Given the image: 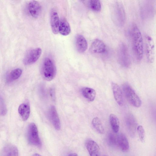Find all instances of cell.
I'll use <instances>...</instances> for the list:
<instances>
[{"instance_id":"obj_1","label":"cell","mask_w":156,"mask_h":156,"mask_svg":"<svg viewBox=\"0 0 156 156\" xmlns=\"http://www.w3.org/2000/svg\"><path fill=\"white\" fill-rule=\"evenodd\" d=\"M133 51L138 60H140L143 55V42L140 31L136 24L133 25L132 30Z\"/></svg>"},{"instance_id":"obj_2","label":"cell","mask_w":156,"mask_h":156,"mask_svg":"<svg viewBox=\"0 0 156 156\" xmlns=\"http://www.w3.org/2000/svg\"><path fill=\"white\" fill-rule=\"evenodd\" d=\"M56 69L54 62L49 58H44L42 66L41 73L43 78L50 81L55 76Z\"/></svg>"},{"instance_id":"obj_3","label":"cell","mask_w":156,"mask_h":156,"mask_svg":"<svg viewBox=\"0 0 156 156\" xmlns=\"http://www.w3.org/2000/svg\"><path fill=\"white\" fill-rule=\"evenodd\" d=\"M112 11V17L115 23L118 26L123 25L126 21V13L122 3L117 1L115 3Z\"/></svg>"},{"instance_id":"obj_4","label":"cell","mask_w":156,"mask_h":156,"mask_svg":"<svg viewBox=\"0 0 156 156\" xmlns=\"http://www.w3.org/2000/svg\"><path fill=\"white\" fill-rule=\"evenodd\" d=\"M123 90L128 100L133 106L140 107L141 105V101L133 89L128 84H124Z\"/></svg>"},{"instance_id":"obj_5","label":"cell","mask_w":156,"mask_h":156,"mask_svg":"<svg viewBox=\"0 0 156 156\" xmlns=\"http://www.w3.org/2000/svg\"><path fill=\"white\" fill-rule=\"evenodd\" d=\"M27 137L28 142L30 144L38 147L41 146V143L37 129L34 123H31L29 125L27 130Z\"/></svg>"},{"instance_id":"obj_6","label":"cell","mask_w":156,"mask_h":156,"mask_svg":"<svg viewBox=\"0 0 156 156\" xmlns=\"http://www.w3.org/2000/svg\"><path fill=\"white\" fill-rule=\"evenodd\" d=\"M117 55L119 63L122 66L125 67L129 66L130 59L127 47L125 44L121 43L119 45Z\"/></svg>"},{"instance_id":"obj_7","label":"cell","mask_w":156,"mask_h":156,"mask_svg":"<svg viewBox=\"0 0 156 156\" xmlns=\"http://www.w3.org/2000/svg\"><path fill=\"white\" fill-rule=\"evenodd\" d=\"M145 45L147 59L149 62L152 63L155 58V46L153 39L148 35L145 36Z\"/></svg>"},{"instance_id":"obj_8","label":"cell","mask_w":156,"mask_h":156,"mask_svg":"<svg viewBox=\"0 0 156 156\" xmlns=\"http://www.w3.org/2000/svg\"><path fill=\"white\" fill-rule=\"evenodd\" d=\"M42 50L39 48L32 49L29 50L26 55L23 62L25 65L32 64L36 62L40 57Z\"/></svg>"},{"instance_id":"obj_9","label":"cell","mask_w":156,"mask_h":156,"mask_svg":"<svg viewBox=\"0 0 156 156\" xmlns=\"http://www.w3.org/2000/svg\"><path fill=\"white\" fill-rule=\"evenodd\" d=\"M27 10L29 14L32 17L37 18L40 16L41 7L39 2L37 1H30L27 5Z\"/></svg>"},{"instance_id":"obj_10","label":"cell","mask_w":156,"mask_h":156,"mask_svg":"<svg viewBox=\"0 0 156 156\" xmlns=\"http://www.w3.org/2000/svg\"><path fill=\"white\" fill-rule=\"evenodd\" d=\"M106 47L104 43L98 39H95L92 43L90 50L93 53H103L106 51Z\"/></svg>"},{"instance_id":"obj_11","label":"cell","mask_w":156,"mask_h":156,"mask_svg":"<svg viewBox=\"0 0 156 156\" xmlns=\"http://www.w3.org/2000/svg\"><path fill=\"white\" fill-rule=\"evenodd\" d=\"M49 119L55 128L59 130L61 128L60 121L55 107L51 106L48 111Z\"/></svg>"},{"instance_id":"obj_12","label":"cell","mask_w":156,"mask_h":156,"mask_svg":"<svg viewBox=\"0 0 156 156\" xmlns=\"http://www.w3.org/2000/svg\"><path fill=\"white\" fill-rule=\"evenodd\" d=\"M85 145L90 156H100V148L95 141L91 139L88 140L86 141Z\"/></svg>"},{"instance_id":"obj_13","label":"cell","mask_w":156,"mask_h":156,"mask_svg":"<svg viewBox=\"0 0 156 156\" xmlns=\"http://www.w3.org/2000/svg\"><path fill=\"white\" fill-rule=\"evenodd\" d=\"M75 44L77 51L80 53L84 52L88 48V43L86 39L81 34H78L76 37Z\"/></svg>"},{"instance_id":"obj_14","label":"cell","mask_w":156,"mask_h":156,"mask_svg":"<svg viewBox=\"0 0 156 156\" xmlns=\"http://www.w3.org/2000/svg\"><path fill=\"white\" fill-rule=\"evenodd\" d=\"M117 146L122 151L126 152L129 149L128 141L125 134L120 133L117 135Z\"/></svg>"},{"instance_id":"obj_15","label":"cell","mask_w":156,"mask_h":156,"mask_svg":"<svg viewBox=\"0 0 156 156\" xmlns=\"http://www.w3.org/2000/svg\"><path fill=\"white\" fill-rule=\"evenodd\" d=\"M50 23L53 33L55 34H58L59 32L60 20L58 14L56 12H53L51 14L50 17Z\"/></svg>"},{"instance_id":"obj_16","label":"cell","mask_w":156,"mask_h":156,"mask_svg":"<svg viewBox=\"0 0 156 156\" xmlns=\"http://www.w3.org/2000/svg\"><path fill=\"white\" fill-rule=\"evenodd\" d=\"M18 112L22 119L26 121L28 118L30 114V106L28 102L21 104L18 108Z\"/></svg>"},{"instance_id":"obj_17","label":"cell","mask_w":156,"mask_h":156,"mask_svg":"<svg viewBox=\"0 0 156 156\" xmlns=\"http://www.w3.org/2000/svg\"><path fill=\"white\" fill-rule=\"evenodd\" d=\"M112 86L115 99L119 105H122L123 100L121 89L118 84L114 83H112Z\"/></svg>"},{"instance_id":"obj_18","label":"cell","mask_w":156,"mask_h":156,"mask_svg":"<svg viewBox=\"0 0 156 156\" xmlns=\"http://www.w3.org/2000/svg\"><path fill=\"white\" fill-rule=\"evenodd\" d=\"M1 156H18V151L16 147L12 145L5 146L2 149Z\"/></svg>"},{"instance_id":"obj_19","label":"cell","mask_w":156,"mask_h":156,"mask_svg":"<svg viewBox=\"0 0 156 156\" xmlns=\"http://www.w3.org/2000/svg\"><path fill=\"white\" fill-rule=\"evenodd\" d=\"M71 28L69 23L65 18L62 19L60 21L58 32L63 36H67L71 32Z\"/></svg>"},{"instance_id":"obj_20","label":"cell","mask_w":156,"mask_h":156,"mask_svg":"<svg viewBox=\"0 0 156 156\" xmlns=\"http://www.w3.org/2000/svg\"><path fill=\"white\" fill-rule=\"evenodd\" d=\"M81 92L83 96L90 101H93L95 98L96 93L93 89L84 87L82 89Z\"/></svg>"},{"instance_id":"obj_21","label":"cell","mask_w":156,"mask_h":156,"mask_svg":"<svg viewBox=\"0 0 156 156\" xmlns=\"http://www.w3.org/2000/svg\"><path fill=\"white\" fill-rule=\"evenodd\" d=\"M110 122L112 129L115 133H117L119 129V121L118 117L114 114L109 116Z\"/></svg>"},{"instance_id":"obj_22","label":"cell","mask_w":156,"mask_h":156,"mask_svg":"<svg viewBox=\"0 0 156 156\" xmlns=\"http://www.w3.org/2000/svg\"><path fill=\"white\" fill-rule=\"evenodd\" d=\"M85 2L87 6L92 10L99 12L101 9V4L100 1L97 0H90L84 1Z\"/></svg>"},{"instance_id":"obj_23","label":"cell","mask_w":156,"mask_h":156,"mask_svg":"<svg viewBox=\"0 0 156 156\" xmlns=\"http://www.w3.org/2000/svg\"><path fill=\"white\" fill-rule=\"evenodd\" d=\"M92 125L96 131L99 133L103 134L105 130L100 119L97 117L94 118L92 121Z\"/></svg>"},{"instance_id":"obj_24","label":"cell","mask_w":156,"mask_h":156,"mask_svg":"<svg viewBox=\"0 0 156 156\" xmlns=\"http://www.w3.org/2000/svg\"><path fill=\"white\" fill-rule=\"evenodd\" d=\"M22 73L20 69H15L11 71L7 77V81L11 82L18 78L21 76Z\"/></svg>"},{"instance_id":"obj_25","label":"cell","mask_w":156,"mask_h":156,"mask_svg":"<svg viewBox=\"0 0 156 156\" xmlns=\"http://www.w3.org/2000/svg\"><path fill=\"white\" fill-rule=\"evenodd\" d=\"M107 141L108 144L111 146H117V135L110 133L108 135Z\"/></svg>"},{"instance_id":"obj_26","label":"cell","mask_w":156,"mask_h":156,"mask_svg":"<svg viewBox=\"0 0 156 156\" xmlns=\"http://www.w3.org/2000/svg\"><path fill=\"white\" fill-rule=\"evenodd\" d=\"M137 130L140 140L143 142L145 138V132L144 128L142 126L140 125L137 127Z\"/></svg>"},{"instance_id":"obj_27","label":"cell","mask_w":156,"mask_h":156,"mask_svg":"<svg viewBox=\"0 0 156 156\" xmlns=\"http://www.w3.org/2000/svg\"><path fill=\"white\" fill-rule=\"evenodd\" d=\"M6 112V108L3 102L2 99H0V114H4Z\"/></svg>"},{"instance_id":"obj_28","label":"cell","mask_w":156,"mask_h":156,"mask_svg":"<svg viewBox=\"0 0 156 156\" xmlns=\"http://www.w3.org/2000/svg\"><path fill=\"white\" fill-rule=\"evenodd\" d=\"M50 94L52 98L54 99L55 98V91L53 89H51L50 91Z\"/></svg>"},{"instance_id":"obj_29","label":"cell","mask_w":156,"mask_h":156,"mask_svg":"<svg viewBox=\"0 0 156 156\" xmlns=\"http://www.w3.org/2000/svg\"><path fill=\"white\" fill-rule=\"evenodd\" d=\"M68 156H78V155L76 153H73L69 154Z\"/></svg>"},{"instance_id":"obj_30","label":"cell","mask_w":156,"mask_h":156,"mask_svg":"<svg viewBox=\"0 0 156 156\" xmlns=\"http://www.w3.org/2000/svg\"><path fill=\"white\" fill-rule=\"evenodd\" d=\"M33 156H41L38 154L36 153V154H34L33 155Z\"/></svg>"},{"instance_id":"obj_31","label":"cell","mask_w":156,"mask_h":156,"mask_svg":"<svg viewBox=\"0 0 156 156\" xmlns=\"http://www.w3.org/2000/svg\"><path fill=\"white\" fill-rule=\"evenodd\" d=\"M107 156V155H104V156Z\"/></svg>"}]
</instances>
